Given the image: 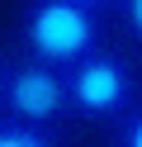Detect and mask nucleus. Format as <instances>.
I'll list each match as a JSON object with an SVG mask.
<instances>
[{"instance_id":"nucleus-2","label":"nucleus","mask_w":142,"mask_h":147,"mask_svg":"<svg viewBox=\"0 0 142 147\" xmlns=\"http://www.w3.org/2000/svg\"><path fill=\"white\" fill-rule=\"evenodd\" d=\"M66 95L76 119H123L137 105V76L109 48H95L76 67H66Z\"/></svg>"},{"instance_id":"nucleus-1","label":"nucleus","mask_w":142,"mask_h":147,"mask_svg":"<svg viewBox=\"0 0 142 147\" xmlns=\"http://www.w3.org/2000/svg\"><path fill=\"white\" fill-rule=\"evenodd\" d=\"M19 43L28 62L66 71L100 48V10L81 0H28L19 14Z\"/></svg>"},{"instance_id":"nucleus-5","label":"nucleus","mask_w":142,"mask_h":147,"mask_svg":"<svg viewBox=\"0 0 142 147\" xmlns=\"http://www.w3.org/2000/svg\"><path fill=\"white\" fill-rule=\"evenodd\" d=\"M114 147H142V105H133L128 114L118 119V133H114Z\"/></svg>"},{"instance_id":"nucleus-3","label":"nucleus","mask_w":142,"mask_h":147,"mask_svg":"<svg viewBox=\"0 0 142 147\" xmlns=\"http://www.w3.org/2000/svg\"><path fill=\"white\" fill-rule=\"evenodd\" d=\"M9 119L19 123L47 128L57 119L71 114V95H66V71L47 67V62H19L14 71L5 76V95H0Z\"/></svg>"},{"instance_id":"nucleus-4","label":"nucleus","mask_w":142,"mask_h":147,"mask_svg":"<svg viewBox=\"0 0 142 147\" xmlns=\"http://www.w3.org/2000/svg\"><path fill=\"white\" fill-rule=\"evenodd\" d=\"M0 147H57L47 128H33V123H19V119H0Z\"/></svg>"},{"instance_id":"nucleus-8","label":"nucleus","mask_w":142,"mask_h":147,"mask_svg":"<svg viewBox=\"0 0 142 147\" xmlns=\"http://www.w3.org/2000/svg\"><path fill=\"white\" fill-rule=\"evenodd\" d=\"M5 76H9V71H5V62H0V95H5Z\"/></svg>"},{"instance_id":"nucleus-7","label":"nucleus","mask_w":142,"mask_h":147,"mask_svg":"<svg viewBox=\"0 0 142 147\" xmlns=\"http://www.w3.org/2000/svg\"><path fill=\"white\" fill-rule=\"evenodd\" d=\"M81 5H90V10L104 14V10H114V5H123V0H81Z\"/></svg>"},{"instance_id":"nucleus-6","label":"nucleus","mask_w":142,"mask_h":147,"mask_svg":"<svg viewBox=\"0 0 142 147\" xmlns=\"http://www.w3.org/2000/svg\"><path fill=\"white\" fill-rule=\"evenodd\" d=\"M123 19H128V33L142 43V0H123Z\"/></svg>"}]
</instances>
